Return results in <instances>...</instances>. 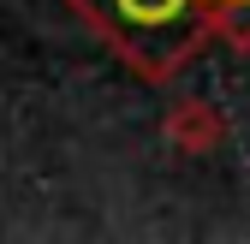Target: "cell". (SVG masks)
Wrapping results in <instances>:
<instances>
[{"instance_id": "2", "label": "cell", "mask_w": 250, "mask_h": 244, "mask_svg": "<svg viewBox=\"0 0 250 244\" xmlns=\"http://www.w3.org/2000/svg\"><path fill=\"white\" fill-rule=\"evenodd\" d=\"M167 137L185 149V155H203V149L221 143V119L208 113V102H179L167 113Z\"/></svg>"}, {"instance_id": "1", "label": "cell", "mask_w": 250, "mask_h": 244, "mask_svg": "<svg viewBox=\"0 0 250 244\" xmlns=\"http://www.w3.org/2000/svg\"><path fill=\"white\" fill-rule=\"evenodd\" d=\"M143 83H167L208 48L221 0H66Z\"/></svg>"}]
</instances>
